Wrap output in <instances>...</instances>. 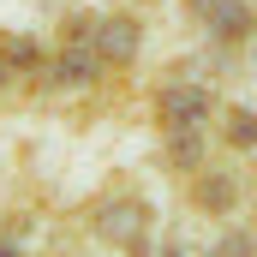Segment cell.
<instances>
[{
	"mask_svg": "<svg viewBox=\"0 0 257 257\" xmlns=\"http://www.w3.org/2000/svg\"><path fill=\"white\" fill-rule=\"evenodd\" d=\"M96 72H102V54H96L90 42H72L60 60H54V72H48V78H54L60 90H84V84H96Z\"/></svg>",
	"mask_w": 257,
	"mask_h": 257,
	"instance_id": "7a4b0ae2",
	"label": "cell"
},
{
	"mask_svg": "<svg viewBox=\"0 0 257 257\" xmlns=\"http://www.w3.org/2000/svg\"><path fill=\"white\" fill-rule=\"evenodd\" d=\"M203 203H233V180H209L203 186Z\"/></svg>",
	"mask_w": 257,
	"mask_h": 257,
	"instance_id": "8992f818",
	"label": "cell"
},
{
	"mask_svg": "<svg viewBox=\"0 0 257 257\" xmlns=\"http://www.w3.org/2000/svg\"><path fill=\"white\" fill-rule=\"evenodd\" d=\"M0 257H18V251H12V245H0Z\"/></svg>",
	"mask_w": 257,
	"mask_h": 257,
	"instance_id": "ba28073f",
	"label": "cell"
},
{
	"mask_svg": "<svg viewBox=\"0 0 257 257\" xmlns=\"http://www.w3.org/2000/svg\"><path fill=\"white\" fill-rule=\"evenodd\" d=\"M227 138H233V144H257V120L245 114V108H233V114H227Z\"/></svg>",
	"mask_w": 257,
	"mask_h": 257,
	"instance_id": "277c9868",
	"label": "cell"
},
{
	"mask_svg": "<svg viewBox=\"0 0 257 257\" xmlns=\"http://www.w3.org/2000/svg\"><path fill=\"white\" fill-rule=\"evenodd\" d=\"M215 30H221V36H239V30H245V6H239V0H227V6L215 12Z\"/></svg>",
	"mask_w": 257,
	"mask_h": 257,
	"instance_id": "5b68a950",
	"label": "cell"
},
{
	"mask_svg": "<svg viewBox=\"0 0 257 257\" xmlns=\"http://www.w3.org/2000/svg\"><path fill=\"white\" fill-rule=\"evenodd\" d=\"M156 108H162V126L168 132H197V120L209 114V90H197V84H168Z\"/></svg>",
	"mask_w": 257,
	"mask_h": 257,
	"instance_id": "6da1fadb",
	"label": "cell"
},
{
	"mask_svg": "<svg viewBox=\"0 0 257 257\" xmlns=\"http://www.w3.org/2000/svg\"><path fill=\"white\" fill-rule=\"evenodd\" d=\"M90 48H96L102 60H120V66H126L132 54H138V24H132V18H102Z\"/></svg>",
	"mask_w": 257,
	"mask_h": 257,
	"instance_id": "3957f363",
	"label": "cell"
},
{
	"mask_svg": "<svg viewBox=\"0 0 257 257\" xmlns=\"http://www.w3.org/2000/svg\"><path fill=\"white\" fill-rule=\"evenodd\" d=\"M186 6H192V12H203V18H215V12H221L227 0H186Z\"/></svg>",
	"mask_w": 257,
	"mask_h": 257,
	"instance_id": "52a82bcc",
	"label": "cell"
}]
</instances>
